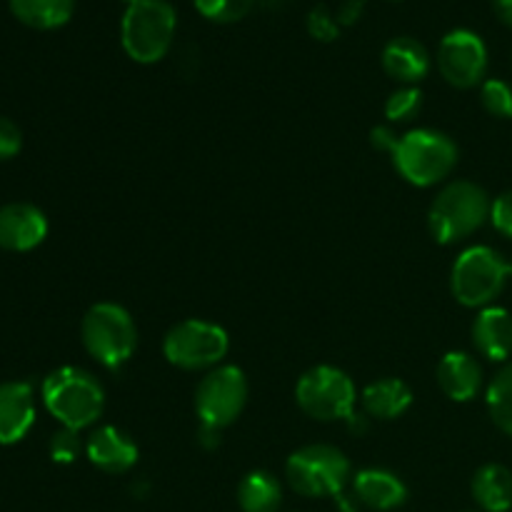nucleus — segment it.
I'll use <instances>...</instances> for the list:
<instances>
[{
    "instance_id": "obj_1",
    "label": "nucleus",
    "mask_w": 512,
    "mask_h": 512,
    "mask_svg": "<svg viewBox=\"0 0 512 512\" xmlns=\"http://www.w3.org/2000/svg\"><path fill=\"white\" fill-rule=\"evenodd\" d=\"M43 405L63 428L83 430L98 423L105 410V390L93 373L75 365L53 370L43 380Z\"/></svg>"
},
{
    "instance_id": "obj_2",
    "label": "nucleus",
    "mask_w": 512,
    "mask_h": 512,
    "mask_svg": "<svg viewBox=\"0 0 512 512\" xmlns=\"http://www.w3.org/2000/svg\"><path fill=\"white\" fill-rule=\"evenodd\" d=\"M178 15L168 0H135L120 20V43L130 60L153 65L173 48Z\"/></svg>"
},
{
    "instance_id": "obj_3",
    "label": "nucleus",
    "mask_w": 512,
    "mask_h": 512,
    "mask_svg": "<svg viewBox=\"0 0 512 512\" xmlns=\"http://www.w3.org/2000/svg\"><path fill=\"white\" fill-rule=\"evenodd\" d=\"M458 145L450 135L433 128H418L400 135L395 143L393 158L395 170L418 188H430L448 178L458 165Z\"/></svg>"
},
{
    "instance_id": "obj_4",
    "label": "nucleus",
    "mask_w": 512,
    "mask_h": 512,
    "mask_svg": "<svg viewBox=\"0 0 512 512\" xmlns=\"http://www.w3.org/2000/svg\"><path fill=\"white\" fill-rule=\"evenodd\" d=\"M490 205L483 188L473 180H453L445 185L428 210V228L438 243L450 245L468 238L490 220Z\"/></svg>"
},
{
    "instance_id": "obj_5",
    "label": "nucleus",
    "mask_w": 512,
    "mask_h": 512,
    "mask_svg": "<svg viewBox=\"0 0 512 512\" xmlns=\"http://www.w3.org/2000/svg\"><path fill=\"white\" fill-rule=\"evenodd\" d=\"M80 338L90 358L98 360L103 368L120 370L138 348V328L123 305L95 303L80 323Z\"/></svg>"
},
{
    "instance_id": "obj_6",
    "label": "nucleus",
    "mask_w": 512,
    "mask_h": 512,
    "mask_svg": "<svg viewBox=\"0 0 512 512\" xmlns=\"http://www.w3.org/2000/svg\"><path fill=\"white\" fill-rule=\"evenodd\" d=\"M288 485L303 498H335L353 478L350 460L335 445L315 443L298 448L285 463Z\"/></svg>"
},
{
    "instance_id": "obj_7",
    "label": "nucleus",
    "mask_w": 512,
    "mask_h": 512,
    "mask_svg": "<svg viewBox=\"0 0 512 512\" xmlns=\"http://www.w3.org/2000/svg\"><path fill=\"white\" fill-rule=\"evenodd\" d=\"M508 260L488 245H473L458 255L450 273L453 298L465 308H488L508 283Z\"/></svg>"
},
{
    "instance_id": "obj_8",
    "label": "nucleus",
    "mask_w": 512,
    "mask_h": 512,
    "mask_svg": "<svg viewBox=\"0 0 512 512\" xmlns=\"http://www.w3.org/2000/svg\"><path fill=\"white\" fill-rule=\"evenodd\" d=\"M295 403L308 418L333 423L348 420L355 413L358 393L345 370L335 365H315L295 385Z\"/></svg>"
},
{
    "instance_id": "obj_9",
    "label": "nucleus",
    "mask_w": 512,
    "mask_h": 512,
    "mask_svg": "<svg viewBox=\"0 0 512 512\" xmlns=\"http://www.w3.org/2000/svg\"><path fill=\"white\" fill-rule=\"evenodd\" d=\"M230 338L218 323L188 318L165 333L163 355L180 370H213L225 360Z\"/></svg>"
},
{
    "instance_id": "obj_10",
    "label": "nucleus",
    "mask_w": 512,
    "mask_h": 512,
    "mask_svg": "<svg viewBox=\"0 0 512 512\" xmlns=\"http://www.w3.org/2000/svg\"><path fill=\"white\" fill-rule=\"evenodd\" d=\"M248 403V378L238 365H218L208 370L195 390V413L200 425L223 430L240 418Z\"/></svg>"
},
{
    "instance_id": "obj_11",
    "label": "nucleus",
    "mask_w": 512,
    "mask_h": 512,
    "mask_svg": "<svg viewBox=\"0 0 512 512\" xmlns=\"http://www.w3.org/2000/svg\"><path fill=\"white\" fill-rule=\"evenodd\" d=\"M438 70L453 88L468 90L485 83L488 73V48L473 30L455 28L440 40Z\"/></svg>"
},
{
    "instance_id": "obj_12",
    "label": "nucleus",
    "mask_w": 512,
    "mask_h": 512,
    "mask_svg": "<svg viewBox=\"0 0 512 512\" xmlns=\"http://www.w3.org/2000/svg\"><path fill=\"white\" fill-rule=\"evenodd\" d=\"M48 235V218L38 205L8 203L0 208V248L28 253Z\"/></svg>"
},
{
    "instance_id": "obj_13",
    "label": "nucleus",
    "mask_w": 512,
    "mask_h": 512,
    "mask_svg": "<svg viewBox=\"0 0 512 512\" xmlns=\"http://www.w3.org/2000/svg\"><path fill=\"white\" fill-rule=\"evenodd\" d=\"M85 453L95 468L108 475H123L138 463V445L115 425H100L98 430H93L85 443Z\"/></svg>"
},
{
    "instance_id": "obj_14",
    "label": "nucleus",
    "mask_w": 512,
    "mask_h": 512,
    "mask_svg": "<svg viewBox=\"0 0 512 512\" xmlns=\"http://www.w3.org/2000/svg\"><path fill=\"white\" fill-rule=\"evenodd\" d=\"M35 423V395L28 383L0 385V445H15Z\"/></svg>"
},
{
    "instance_id": "obj_15",
    "label": "nucleus",
    "mask_w": 512,
    "mask_h": 512,
    "mask_svg": "<svg viewBox=\"0 0 512 512\" xmlns=\"http://www.w3.org/2000/svg\"><path fill=\"white\" fill-rule=\"evenodd\" d=\"M355 500L360 505L378 512H388L405 505L408 488L395 473L383 468H365L353 478Z\"/></svg>"
},
{
    "instance_id": "obj_16",
    "label": "nucleus",
    "mask_w": 512,
    "mask_h": 512,
    "mask_svg": "<svg viewBox=\"0 0 512 512\" xmlns=\"http://www.w3.org/2000/svg\"><path fill=\"white\" fill-rule=\"evenodd\" d=\"M383 70L403 85H415L430 73V53L420 40L400 35L383 48Z\"/></svg>"
},
{
    "instance_id": "obj_17",
    "label": "nucleus",
    "mask_w": 512,
    "mask_h": 512,
    "mask_svg": "<svg viewBox=\"0 0 512 512\" xmlns=\"http://www.w3.org/2000/svg\"><path fill=\"white\" fill-rule=\"evenodd\" d=\"M473 343L483 358L503 363L512 355V315L505 308H483L473 323Z\"/></svg>"
},
{
    "instance_id": "obj_18",
    "label": "nucleus",
    "mask_w": 512,
    "mask_h": 512,
    "mask_svg": "<svg viewBox=\"0 0 512 512\" xmlns=\"http://www.w3.org/2000/svg\"><path fill=\"white\" fill-rule=\"evenodd\" d=\"M438 385L455 403H468L483 388V368L468 353H448L438 365Z\"/></svg>"
},
{
    "instance_id": "obj_19",
    "label": "nucleus",
    "mask_w": 512,
    "mask_h": 512,
    "mask_svg": "<svg viewBox=\"0 0 512 512\" xmlns=\"http://www.w3.org/2000/svg\"><path fill=\"white\" fill-rule=\"evenodd\" d=\"M360 400L370 418L395 420L413 405V390L400 378H383L370 383Z\"/></svg>"
},
{
    "instance_id": "obj_20",
    "label": "nucleus",
    "mask_w": 512,
    "mask_h": 512,
    "mask_svg": "<svg viewBox=\"0 0 512 512\" xmlns=\"http://www.w3.org/2000/svg\"><path fill=\"white\" fill-rule=\"evenodd\" d=\"M473 500L485 512H508L512 508V473L505 465L488 463L473 475Z\"/></svg>"
},
{
    "instance_id": "obj_21",
    "label": "nucleus",
    "mask_w": 512,
    "mask_h": 512,
    "mask_svg": "<svg viewBox=\"0 0 512 512\" xmlns=\"http://www.w3.org/2000/svg\"><path fill=\"white\" fill-rule=\"evenodd\" d=\"M10 10L28 28L55 30L73 18L75 0H10Z\"/></svg>"
},
{
    "instance_id": "obj_22",
    "label": "nucleus",
    "mask_w": 512,
    "mask_h": 512,
    "mask_svg": "<svg viewBox=\"0 0 512 512\" xmlns=\"http://www.w3.org/2000/svg\"><path fill=\"white\" fill-rule=\"evenodd\" d=\"M283 503L280 480L268 470H253L238 485V505L243 512H278Z\"/></svg>"
},
{
    "instance_id": "obj_23",
    "label": "nucleus",
    "mask_w": 512,
    "mask_h": 512,
    "mask_svg": "<svg viewBox=\"0 0 512 512\" xmlns=\"http://www.w3.org/2000/svg\"><path fill=\"white\" fill-rule=\"evenodd\" d=\"M488 410L493 423L512 438V363L505 365L488 385Z\"/></svg>"
},
{
    "instance_id": "obj_24",
    "label": "nucleus",
    "mask_w": 512,
    "mask_h": 512,
    "mask_svg": "<svg viewBox=\"0 0 512 512\" xmlns=\"http://www.w3.org/2000/svg\"><path fill=\"white\" fill-rule=\"evenodd\" d=\"M198 13L213 23H238L250 13L255 0H193Z\"/></svg>"
},
{
    "instance_id": "obj_25",
    "label": "nucleus",
    "mask_w": 512,
    "mask_h": 512,
    "mask_svg": "<svg viewBox=\"0 0 512 512\" xmlns=\"http://www.w3.org/2000/svg\"><path fill=\"white\" fill-rule=\"evenodd\" d=\"M423 108V93L413 85H405V88L390 93V98L385 100V115H388L393 123H408Z\"/></svg>"
},
{
    "instance_id": "obj_26",
    "label": "nucleus",
    "mask_w": 512,
    "mask_h": 512,
    "mask_svg": "<svg viewBox=\"0 0 512 512\" xmlns=\"http://www.w3.org/2000/svg\"><path fill=\"white\" fill-rule=\"evenodd\" d=\"M480 103L495 118H512V88L505 80H485L480 85Z\"/></svg>"
},
{
    "instance_id": "obj_27",
    "label": "nucleus",
    "mask_w": 512,
    "mask_h": 512,
    "mask_svg": "<svg viewBox=\"0 0 512 512\" xmlns=\"http://www.w3.org/2000/svg\"><path fill=\"white\" fill-rule=\"evenodd\" d=\"M48 450H50V458H53L55 463H60V465L75 463L80 455V450H83V443H80V438H78V430H70V428L58 430V433L50 438Z\"/></svg>"
},
{
    "instance_id": "obj_28",
    "label": "nucleus",
    "mask_w": 512,
    "mask_h": 512,
    "mask_svg": "<svg viewBox=\"0 0 512 512\" xmlns=\"http://www.w3.org/2000/svg\"><path fill=\"white\" fill-rule=\"evenodd\" d=\"M308 33L320 43H333L340 35V23L335 13H330L325 5H315L308 13Z\"/></svg>"
},
{
    "instance_id": "obj_29",
    "label": "nucleus",
    "mask_w": 512,
    "mask_h": 512,
    "mask_svg": "<svg viewBox=\"0 0 512 512\" xmlns=\"http://www.w3.org/2000/svg\"><path fill=\"white\" fill-rule=\"evenodd\" d=\"M23 148V133L13 120L0 115V160H10Z\"/></svg>"
},
{
    "instance_id": "obj_30",
    "label": "nucleus",
    "mask_w": 512,
    "mask_h": 512,
    "mask_svg": "<svg viewBox=\"0 0 512 512\" xmlns=\"http://www.w3.org/2000/svg\"><path fill=\"white\" fill-rule=\"evenodd\" d=\"M490 223L495 225V230L512 238V190L498 195L490 205Z\"/></svg>"
},
{
    "instance_id": "obj_31",
    "label": "nucleus",
    "mask_w": 512,
    "mask_h": 512,
    "mask_svg": "<svg viewBox=\"0 0 512 512\" xmlns=\"http://www.w3.org/2000/svg\"><path fill=\"white\" fill-rule=\"evenodd\" d=\"M398 138L400 135H395L393 128H388V125H378V128L370 130V145L380 153H393Z\"/></svg>"
},
{
    "instance_id": "obj_32",
    "label": "nucleus",
    "mask_w": 512,
    "mask_h": 512,
    "mask_svg": "<svg viewBox=\"0 0 512 512\" xmlns=\"http://www.w3.org/2000/svg\"><path fill=\"white\" fill-rule=\"evenodd\" d=\"M363 8H365L363 0H345V3L338 8V13H335V18H338L340 25H353L358 23L360 15H363Z\"/></svg>"
},
{
    "instance_id": "obj_33",
    "label": "nucleus",
    "mask_w": 512,
    "mask_h": 512,
    "mask_svg": "<svg viewBox=\"0 0 512 512\" xmlns=\"http://www.w3.org/2000/svg\"><path fill=\"white\" fill-rule=\"evenodd\" d=\"M493 10L508 28H512V0H493Z\"/></svg>"
},
{
    "instance_id": "obj_34",
    "label": "nucleus",
    "mask_w": 512,
    "mask_h": 512,
    "mask_svg": "<svg viewBox=\"0 0 512 512\" xmlns=\"http://www.w3.org/2000/svg\"><path fill=\"white\" fill-rule=\"evenodd\" d=\"M508 273H510V278H512V260L508 263Z\"/></svg>"
},
{
    "instance_id": "obj_35",
    "label": "nucleus",
    "mask_w": 512,
    "mask_h": 512,
    "mask_svg": "<svg viewBox=\"0 0 512 512\" xmlns=\"http://www.w3.org/2000/svg\"><path fill=\"white\" fill-rule=\"evenodd\" d=\"M123 3H128V5H130V3H135V0H123Z\"/></svg>"
}]
</instances>
